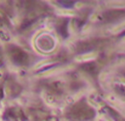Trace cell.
Masks as SVG:
<instances>
[{"label":"cell","instance_id":"cell-8","mask_svg":"<svg viewBox=\"0 0 125 121\" xmlns=\"http://www.w3.org/2000/svg\"><path fill=\"white\" fill-rule=\"evenodd\" d=\"M119 36H120V37H123V36H125V30H124V31H123L122 32H121L120 34H119Z\"/></svg>","mask_w":125,"mask_h":121},{"label":"cell","instance_id":"cell-3","mask_svg":"<svg viewBox=\"0 0 125 121\" xmlns=\"http://www.w3.org/2000/svg\"><path fill=\"white\" fill-rule=\"evenodd\" d=\"M106 42V39H101V38L88 39L77 43L76 48H77V52L79 53H86V52H92L102 48L105 45Z\"/></svg>","mask_w":125,"mask_h":121},{"label":"cell","instance_id":"cell-2","mask_svg":"<svg viewBox=\"0 0 125 121\" xmlns=\"http://www.w3.org/2000/svg\"><path fill=\"white\" fill-rule=\"evenodd\" d=\"M125 19V9H110L104 11L99 17L102 24H113Z\"/></svg>","mask_w":125,"mask_h":121},{"label":"cell","instance_id":"cell-6","mask_svg":"<svg viewBox=\"0 0 125 121\" xmlns=\"http://www.w3.org/2000/svg\"><path fill=\"white\" fill-rule=\"evenodd\" d=\"M114 89H115V92L119 96L125 98V85H120V84L119 85H116Z\"/></svg>","mask_w":125,"mask_h":121},{"label":"cell","instance_id":"cell-1","mask_svg":"<svg viewBox=\"0 0 125 121\" xmlns=\"http://www.w3.org/2000/svg\"><path fill=\"white\" fill-rule=\"evenodd\" d=\"M95 114L94 108L83 100L76 103L71 110V117L78 121H89L95 117Z\"/></svg>","mask_w":125,"mask_h":121},{"label":"cell","instance_id":"cell-7","mask_svg":"<svg viewBox=\"0 0 125 121\" xmlns=\"http://www.w3.org/2000/svg\"><path fill=\"white\" fill-rule=\"evenodd\" d=\"M120 74H121V75H122V76H124L125 78V69H122V70L120 71Z\"/></svg>","mask_w":125,"mask_h":121},{"label":"cell","instance_id":"cell-4","mask_svg":"<svg viewBox=\"0 0 125 121\" xmlns=\"http://www.w3.org/2000/svg\"><path fill=\"white\" fill-rule=\"evenodd\" d=\"M98 66L94 64V62H88L86 64H83V69H85L88 73L91 74L92 75H97L98 73Z\"/></svg>","mask_w":125,"mask_h":121},{"label":"cell","instance_id":"cell-5","mask_svg":"<svg viewBox=\"0 0 125 121\" xmlns=\"http://www.w3.org/2000/svg\"><path fill=\"white\" fill-rule=\"evenodd\" d=\"M108 112H109V113H110V116L112 117V118H113L116 121H125V119H124L123 117H121L118 113L115 112L113 109H112V108H109Z\"/></svg>","mask_w":125,"mask_h":121}]
</instances>
